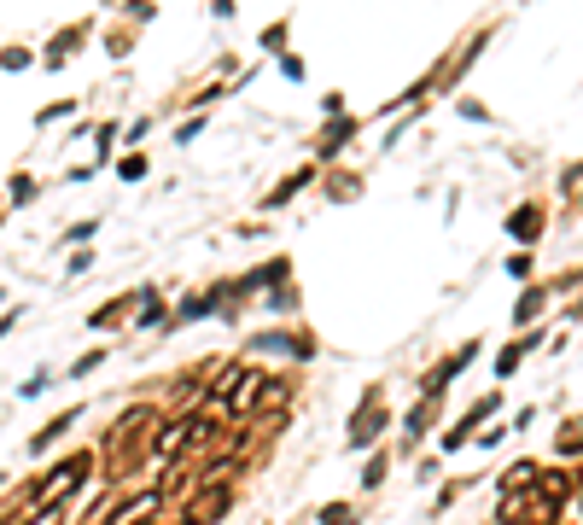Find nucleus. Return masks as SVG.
Wrapping results in <instances>:
<instances>
[{
  "label": "nucleus",
  "mask_w": 583,
  "mask_h": 525,
  "mask_svg": "<svg viewBox=\"0 0 583 525\" xmlns=\"http://www.w3.org/2000/svg\"><path fill=\"white\" fill-rule=\"evenodd\" d=\"M269 310H298V286H275L269 292Z\"/></svg>",
  "instance_id": "c85d7f7f"
},
{
  "label": "nucleus",
  "mask_w": 583,
  "mask_h": 525,
  "mask_svg": "<svg viewBox=\"0 0 583 525\" xmlns=\"http://www.w3.org/2000/svg\"><path fill=\"white\" fill-rule=\"evenodd\" d=\"M76 420H82V409H65V415H53V420H47V426H41V432L30 438V450H47V444H59V438H65Z\"/></svg>",
  "instance_id": "a211bd4d"
},
{
  "label": "nucleus",
  "mask_w": 583,
  "mask_h": 525,
  "mask_svg": "<svg viewBox=\"0 0 583 525\" xmlns=\"http://www.w3.org/2000/svg\"><path fill=\"white\" fill-rule=\"evenodd\" d=\"M199 135H205V117H187V123L175 129V140H181V146H187V140H199Z\"/></svg>",
  "instance_id": "473e14b6"
},
{
  "label": "nucleus",
  "mask_w": 583,
  "mask_h": 525,
  "mask_svg": "<svg viewBox=\"0 0 583 525\" xmlns=\"http://www.w3.org/2000/svg\"><path fill=\"white\" fill-rule=\"evenodd\" d=\"M327 187H333V193H327V199H356V193H362V175H327Z\"/></svg>",
  "instance_id": "b1692460"
},
{
  "label": "nucleus",
  "mask_w": 583,
  "mask_h": 525,
  "mask_svg": "<svg viewBox=\"0 0 583 525\" xmlns=\"http://www.w3.org/2000/svg\"><path fill=\"white\" fill-rule=\"evenodd\" d=\"M135 304H140L135 333H158V327L170 333V327H175V310L164 304V298H158V286H135Z\"/></svg>",
  "instance_id": "f8f14e48"
},
{
  "label": "nucleus",
  "mask_w": 583,
  "mask_h": 525,
  "mask_svg": "<svg viewBox=\"0 0 583 525\" xmlns=\"http://www.w3.org/2000/svg\"><path fill=\"white\" fill-rule=\"evenodd\" d=\"M321 111H327V117H344V94H339V88H333V94H321Z\"/></svg>",
  "instance_id": "c9c22d12"
},
{
  "label": "nucleus",
  "mask_w": 583,
  "mask_h": 525,
  "mask_svg": "<svg viewBox=\"0 0 583 525\" xmlns=\"http://www.w3.org/2000/svg\"><path fill=\"white\" fill-rule=\"evenodd\" d=\"M385 473H391V450H374L362 461V490H379L385 485Z\"/></svg>",
  "instance_id": "6ab92c4d"
},
{
  "label": "nucleus",
  "mask_w": 583,
  "mask_h": 525,
  "mask_svg": "<svg viewBox=\"0 0 583 525\" xmlns=\"http://www.w3.org/2000/svg\"><path fill=\"white\" fill-rule=\"evenodd\" d=\"M502 234H508L519 251H531V245L549 234V205H543V199H519V205L508 210V222H502Z\"/></svg>",
  "instance_id": "0eeeda50"
},
{
  "label": "nucleus",
  "mask_w": 583,
  "mask_h": 525,
  "mask_svg": "<svg viewBox=\"0 0 583 525\" xmlns=\"http://www.w3.org/2000/svg\"><path fill=\"white\" fill-rule=\"evenodd\" d=\"M94 461H100L94 450H76L65 461H53V473L30 490V508H70V496L94 479Z\"/></svg>",
  "instance_id": "f257e3e1"
},
{
  "label": "nucleus",
  "mask_w": 583,
  "mask_h": 525,
  "mask_svg": "<svg viewBox=\"0 0 583 525\" xmlns=\"http://www.w3.org/2000/svg\"><path fill=\"white\" fill-rule=\"evenodd\" d=\"M286 35H292V18H275L269 30L257 35V47H263V53H280V59H286Z\"/></svg>",
  "instance_id": "412c9836"
},
{
  "label": "nucleus",
  "mask_w": 583,
  "mask_h": 525,
  "mask_svg": "<svg viewBox=\"0 0 583 525\" xmlns=\"http://www.w3.org/2000/svg\"><path fill=\"white\" fill-rule=\"evenodd\" d=\"M438 415H444V397H414V409L403 415V444H397V450L409 455L414 444H426L432 426H438Z\"/></svg>",
  "instance_id": "9d476101"
},
{
  "label": "nucleus",
  "mask_w": 583,
  "mask_h": 525,
  "mask_svg": "<svg viewBox=\"0 0 583 525\" xmlns=\"http://www.w3.org/2000/svg\"><path fill=\"white\" fill-rule=\"evenodd\" d=\"M537 345H543V333H519L514 345L496 350V380H514L519 362H525V356H537Z\"/></svg>",
  "instance_id": "2eb2a0df"
},
{
  "label": "nucleus",
  "mask_w": 583,
  "mask_h": 525,
  "mask_svg": "<svg viewBox=\"0 0 583 525\" xmlns=\"http://www.w3.org/2000/svg\"><path fill=\"white\" fill-rule=\"evenodd\" d=\"M94 234H100V222H94V216H88V222H76V228H70L65 240H94Z\"/></svg>",
  "instance_id": "f704fd0d"
},
{
  "label": "nucleus",
  "mask_w": 583,
  "mask_h": 525,
  "mask_svg": "<svg viewBox=\"0 0 583 525\" xmlns=\"http://www.w3.org/2000/svg\"><path fill=\"white\" fill-rule=\"evenodd\" d=\"M30 65H35L30 47H6V53H0V70H30Z\"/></svg>",
  "instance_id": "bb28decb"
},
{
  "label": "nucleus",
  "mask_w": 583,
  "mask_h": 525,
  "mask_svg": "<svg viewBox=\"0 0 583 525\" xmlns=\"http://www.w3.org/2000/svg\"><path fill=\"white\" fill-rule=\"evenodd\" d=\"M385 426H391V409H385V385H368V391H362V403L350 409V426H344V450H350V455H374L379 438H385Z\"/></svg>",
  "instance_id": "f03ea898"
},
{
  "label": "nucleus",
  "mask_w": 583,
  "mask_h": 525,
  "mask_svg": "<svg viewBox=\"0 0 583 525\" xmlns=\"http://www.w3.org/2000/svg\"><path fill=\"white\" fill-rule=\"evenodd\" d=\"M292 403H298V374H292V368H280V374H269V380H263L251 420H257L269 438H275V432H286V415H292Z\"/></svg>",
  "instance_id": "20e7f679"
},
{
  "label": "nucleus",
  "mask_w": 583,
  "mask_h": 525,
  "mask_svg": "<svg viewBox=\"0 0 583 525\" xmlns=\"http://www.w3.org/2000/svg\"><path fill=\"white\" fill-rule=\"evenodd\" d=\"M280 76H286V82H304V76H309V65H304V59H292V53H286V59H280Z\"/></svg>",
  "instance_id": "2f4dec72"
},
{
  "label": "nucleus",
  "mask_w": 583,
  "mask_h": 525,
  "mask_svg": "<svg viewBox=\"0 0 583 525\" xmlns=\"http://www.w3.org/2000/svg\"><path fill=\"white\" fill-rule=\"evenodd\" d=\"M315 525H362V514H356V502H327L315 514Z\"/></svg>",
  "instance_id": "4be33fe9"
},
{
  "label": "nucleus",
  "mask_w": 583,
  "mask_h": 525,
  "mask_svg": "<svg viewBox=\"0 0 583 525\" xmlns=\"http://www.w3.org/2000/svg\"><path fill=\"white\" fill-rule=\"evenodd\" d=\"M315 175H321V164H298L292 175H280L275 181V193H263V210H286L304 187H315Z\"/></svg>",
  "instance_id": "ddd939ff"
},
{
  "label": "nucleus",
  "mask_w": 583,
  "mask_h": 525,
  "mask_svg": "<svg viewBox=\"0 0 583 525\" xmlns=\"http://www.w3.org/2000/svg\"><path fill=\"white\" fill-rule=\"evenodd\" d=\"M146 170H152V164H146V152H129V158L117 164V175H123V181H146Z\"/></svg>",
  "instance_id": "a878e982"
},
{
  "label": "nucleus",
  "mask_w": 583,
  "mask_h": 525,
  "mask_svg": "<svg viewBox=\"0 0 583 525\" xmlns=\"http://www.w3.org/2000/svg\"><path fill=\"white\" fill-rule=\"evenodd\" d=\"M146 525H164V520H146Z\"/></svg>",
  "instance_id": "58836bf2"
},
{
  "label": "nucleus",
  "mask_w": 583,
  "mask_h": 525,
  "mask_svg": "<svg viewBox=\"0 0 583 525\" xmlns=\"http://www.w3.org/2000/svg\"><path fill=\"white\" fill-rule=\"evenodd\" d=\"M549 286H543V280H537V286H525V292H519L514 298V327H531V321H543V310H549Z\"/></svg>",
  "instance_id": "f3484780"
},
{
  "label": "nucleus",
  "mask_w": 583,
  "mask_h": 525,
  "mask_svg": "<svg viewBox=\"0 0 583 525\" xmlns=\"http://www.w3.org/2000/svg\"><path fill=\"white\" fill-rule=\"evenodd\" d=\"M455 111H461V117H467V123H490V111H484L479 100H461V105H455Z\"/></svg>",
  "instance_id": "72a5a7b5"
},
{
  "label": "nucleus",
  "mask_w": 583,
  "mask_h": 525,
  "mask_svg": "<svg viewBox=\"0 0 583 525\" xmlns=\"http://www.w3.org/2000/svg\"><path fill=\"white\" fill-rule=\"evenodd\" d=\"M473 356H479V339H467L461 350H449L444 362H432V368L420 374V397H444L449 385H455V374H467V368H473Z\"/></svg>",
  "instance_id": "1a4fd4ad"
},
{
  "label": "nucleus",
  "mask_w": 583,
  "mask_h": 525,
  "mask_svg": "<svg viewBox=\"0 0 583 525\" xmlns=\"http://www.w3.org/2000/svg\"><path fill=\"white\" fill-rule=\"evenodd\" d=\"M531 269H537V263H531V251H514V257H508V275H514V280H531Z\"/></svg>",
  "instance_id": "c756f323"
},
{
  "label": "nucleus",
  "mask_w": 583,
  "mask_h": 525,
  "mask_svg": "<svg viewBox=\"0 0 583 525\" xmlns=\"http://www.w3.org/2000/svg\"><path fill=\"white\" fill-rule=\"evenodd\" d=\"M356 135H362V117H350V111H344V117H327V129L315 135V164H333Z\"/></svg>",
  "instance_id": "9b49d317"
},
{
  "label": "nucleus",
  "mask_w": 583,
  "mask_h": 525,
  "mask_svg": "<svg viewBox=\"0 0 583 525\" xmlns=\"http://www.w3.org/2000/svg\"><path fill=\"white\" fill-rule=\"evenodd\" d=\"M554 461H560V467H578L583 461V415L560 420V432H554Z\"/></svg>",
  "instance_id": "dca6fc26"
},
{
  "label": "nucleus",
  "mask_w": 583,
  "mask_h": 525,
  "mask_svg": "<svg viewBox=\"0 0 583 525\" xmlns=\"http://www.w3.org/2000/svg\"><path fill=\"white\" fill-rule=\"evenodd\" d=\"M496 409H502V391H484V397H473V403H467V415L455 420V426H444V432H438V455L467 450V444L479 438V426L496 415Z\"/></svg>",
  "instance_id": "423d86ee"
},
{
  "label": "nucleus",
  "mask_w": 583,
  "mask_h": 525,
  "mask_svg": "<svg viewBox=\"0 0 583 525\" xmlns=\"http://www.w3.org/2000/svg\"><path fill=\"white\" fill-rule=\"evenodd\" d=\"M6 199H12V205H30V199H35V175L18 170V175H12V187H6Z\"/></svg>",
  "instance_id": "393cba45"
},
{
  "label": "nucleus",
  "mask_w": 583,
  "mask_h": 525,
  "mask_svg": "<svg viewBox=\"0 0 583 525\" xmlns=\"http://www.w3.org/2000/svg\"><path fill=\"white\" fill-rule=\"evenodd\" d=\"M315 350H321V339L309 333L304 321H292V327H269V333H251L240 356H251V362H257V356H280V362H292V368H298V362H315Z\"/></svg>",
  "instance_id": "7ed1b4c3"
},
{
  "label": "nucleus",
  "mask_w": 583,
  "mask_h": 525,
  "mask_svg": "<svg viewBox=\"0 0 583 525\" xmlns=\"http://www.w3.org/2000/svg\"><path fill=\"white\" fill-rule=\"evenodd\" d=\"M578 467H560V461H543V479H537V496H543V508H554V514H566L572 502H578Z\"/></svg>",
  "instance_id": "6e6552de"
},
{
  "label": "nucleus",
  "mask_w": 583,
  "mask_h": 525,
  "mask_svg": "<svg viewBox=\"0 0 583 525\" xmlns=\"http://www.w3.org/2000/svg\"><path fill=\"white\" fill-rule=\"evenodd\" d=\"M82 35H88V30H59V35H53V47H47V65H65L70 53L82 47Z\"/></svg>",
  "instance_id": "aec40b11"
},
{
  "label": "nucleus",
  "mask_w": 583,
  "mask_h": 525,
  "mask_svg": "<svg viewBox=\"0 0 583 525\" xmlns=\"http://www.w3.org/2000/svg\"><path fill=\"white\" fill-rule=\"evenodd\" d=\"M193 432H199V409H187V415H164L152 426V438H146V455L152 461H181V455L193 450Z\"/></svg>",
  "instance_id": "39448f33"
},
{
  "label": "nucleus",
  "mask_w": 583,
  "mask_h": 525,
  "mask_svg": "<svg viewBox=\"0 0 583 525\" xmlns=\"http://www.w3.org/2000/svg\"><path fill=\"white\" fill-rule=\"evenodd\" d=\"M537 479H543V461L519 455V461H508V467L496 473V496H519V490H537Z\"/></svg>",
  "instance_id": "4468645a"
},
{
  "label": "nucleus",
  "mask_w": 583,
  "mask_h": 525,
  "mask_svg": "<svg viewBox=\"0 0 583 525\" xmlns=\"http://www.w3.org/2000/svg\"><path fill=\"white\" fill-rule=\"evenodd\" d=\"M47 385H53V380H47V374H35V380H24V385H18V391H24V397H41Z\"/></svg>",
  "instance_id": "e433bc0d"
},
{
  "label": "nucleus",
  "mask_w": 583,
  "mask_h": 525,
  "mask_svg": "<svg viewBox=\"0 0 583 525\" xmlns=\"http://www.w3.org/2000/svg\"><path fill=\"white\" fill-rule=\"evenodd\" d=\"M100 362H105V345H100V350H88V356H76V362H70V380H82V374H94Z\"/></svg>",
  "instance_id": "cd10ccee"
},
{
  "label": "nucleus",
  "mask_w": 583,
  "mask_h": 525,
  "mask_svg": "<svg viewBox=\"0 0 583 525\" xmlns=\"http://www.w3.org/2000/svg\"><path fill=\"white\" fill-rule=\"evenodd\" d=\"M164 525H210V520H199V514L187 508V514H175V520H164Z\"/></svg>",
  "instance_id": "4c0bfd02"
},
{
  "label": "nucleus",
  "mask_w": 583,
  "mask_h": 525,
  "mask_svg": "<svg viewBox=\"0 0 583 525\" xmlns=\"http://www.w3.org/2000/svg\"><path fill=\"white\" fill-rule=\"evenodd\" d=\"M502 438H508V426H479V438H473V444H479V450H496Z\"/></svg>",
  "instance_id": "7c9ffc66"
},
{
  "label": "nucleus",
  "mask_w": 583,
  "mask_h": 525,
  "mask_svg": "<svg viewBox=\"0 0 583 525\" xmlns=\"http://www.w3.org/2000/svg\"><path fill=\"white\" fill-rule=\"evenodd\" d=\"M123 310H129V298H105L100 310L88 315V327H117V321H123Z\"/></svg>",
  "instance_id": "5701e85b"
}]
</instances>
